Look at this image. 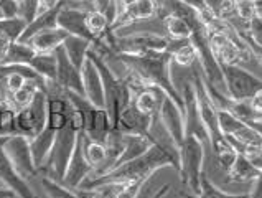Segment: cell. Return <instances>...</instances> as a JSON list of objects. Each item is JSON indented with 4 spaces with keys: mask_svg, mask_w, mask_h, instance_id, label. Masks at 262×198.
I'll use <instances>...</instances> for the list:
<instances>
[{
    "mask_svg": "<svg viewBox=\"0 0 262 198\" xmlns=\"http://www.w3.org/2000/svg\"><path fill=\"white\" fill-rule=\"evenodd\" d=\"M93 47V43L86 40V38L81 36H74V35H68L66 40L63 42L61 48L64 51V55L68 56V60L73 63L74 68H78L81 71V66L86 62L88 58V51Z\"/></svg>",
    "mask_w": 262,
    "mask_h": 198,
    "instance_id": "21",
    "label": "cell"
},
{
    "mask_svg": "<svg viewBox=\"0 0 262 198\" xmlns=\"http://www.w3.org/2000/svg\"><path fill=\"white\" fill-rule=\"evenodd\" d=\"M10 43H12V42L9 40V38H7L5 35L0 33V62L4 60L7 50H9V47H10Z\"/></svg>",
    "mask_w": 262,
    "mask_h": 198,
    "instance_id": "35",
    "label": "cell"
},
{
    "mask_svg": "<svg viewBox=\"0 0 262 198\" xmlns=\"http://www.w3.org/2000/svg\"><path fill=\"white\" fill-rule=\"evenodd\" d=\"M208 10L213 13L214 18L224 20L231 24L236 20V4L234 0H205Z\"/></svg>",
    "mask_w": 262,
    "mask_h": 198,
    "instance_id": "29",
    "label": "cell"
},
{
    "mask_svg": "<svg viewBox=\"0 0 262 198\" xmlns=\"http://www.w3.org/2000/svg\"><path fill=\"white\" fill-rule=\"evenodd\" d=\"M83 155L86 162L93 167V172H96L106 161V147L102 142L93 141L83 134Z\"/></svg>",
    "mask_w": 262,
    "mask_h": 198,
    "instance_id": "27",
    "label": "cell"
},
{
    "mask_svg": "<svg viewBox=\"0 0 262 198\" xmlns=\"http://www.w3.org/2000/svg\"><path fill=\"white\" fill-rule=\"evenodd\" d=\"M228 182L231 184H246V182H256L262 177V169L254 165L249 159L237 154L236 159L226 170Z\"/></svg>",
    "mask_w": 262,
    "mask_h": 198,
    "instance_id": "18",
    "label": "cell"
},
{
    "mask_svg": "<svg viewBox=\"0 0 262 198\" xmlns=\"http://www.w3.org/2000/svg\"><path fill=\"white\" fill-rule=\"evenodd\" d=\"M180 97L183 103V123H185V135H194L205 144V147H209L208 132L205 129L203 119H201L196 89H194L193 80H183L182 89H178Z\"/></svg>",
    "mask_w": 262,
    "mask_h": 198,
    "instance_id": "8",
    "label": "cell"
},
{
    "mask_svg": "<svg viewBox=\"0 0 262 198\" xmlns=\"http://www.w3.org/2000/svg\"><path fill=\"white\" fill-rule=\"evenodd\" d=\"M4 152L7 159L10 161L15 172L24 180L33 179L38 175L40 170L36 169V165L33 162L32 150H30V139H27V137L20 134L9 135L4 142Z\"/></svg>",
    "mask_w": 262,
    "mask_h": 198,
    "instance_id": "9",
    "label": "cell"
},
{
    "mask_svg": "<svg viewBox=\"0 0 262 198\" xmlns=\"http://www.w3.org/2000/svg\"><path fill=\"white\" fill-rule=\"evenodd\" d=\"M249 198H262V188H260V179L254 182V190L249 192Z\"/></svg>",
    "mask_w": 262,
    "mask_h": 198,
    "instance_id": "36",
    "label": "cell"
},
{
    "mask_svg": "<svg viewBox=\"0 0 262 198\" xmlns=\"http://www.w3.org/2000/svg\"><path fill=\"white\" fill-rule=\"evenodd\" d=\"M93 173V167L86 162V159L83 155V131L79 132L76 144H74L73 154L70 157L68 167H66V172L61 179V184L66 185L71 190H76L81 187V184L91 177Z\"/></svg>",
    "mask_w": 262,
    "mask_h": 198,
    "instance_id": "10",
    "label": "cell"
},
{
    "mask_svg": "<svg viewBox=\"0 0 262 198\" xmlns=\"http://www.w3.org/2000/svg\"><path fill=\"white\" fill-rule=\"evenodd\" d=\"M53 53H55V58H56L55 85L63 91H70V93H76L79 96H84L81 71L78 70V68L73 66V63L68 60V56L64 55L61 47L56 48Z\"/></svg>",
    "mask_w": 262,
    "mask_h": 198,
    "instance_id": "12",
    "label": "cell"
},
{
    "mask_svg": "<svg viewBox=\"0 0 262 198\" xmlns=\"http://www.w3.org/2000/svg\"><path fill=\"white\" fill-rule=\"evenodd\" d=\"M81 80H83L84 97L96 108H104V89L101 74L89 58H86V62L81 66Z\"/></svg>",
    "mask_w": 262,
    "mask_h": 198,
    "instance_id": "15",
    "label": "cell"
},
{
    "mask_svg": "<svg viewBox=\"0 0 262 198\" xmlns=\"http://www.w3.org/2000/svg\"><path fill=\"white\" fill-rule=\"evenodd\" d=\"M35 53L36 51L28 43L12 42L0 65H28V62L33 58Z\"/></svg>",
    "mask_w": 262,
    "mask_h": 198,
    "instance_id": "25",
    "label": "cell"
},
{
    "mask_svg": "<svg viewBox=\"0 0 262 198\" xmlns=\"http://www.w3.org/2000/svg\"><path fill=\"white\" fill-rule=\"evenodd\" d=\"M28 66L40 76L45 83H55L56 78V58L55 53H35L28 62Z\"/></svg>",
    "mask_w": 262,
    "mask_h": 198,
    "instance_id": "23",
    "label": "cell"
},
{
    "mask_svg": "<svg viewBox=\"0 0 262 198\" xmlns=\"http://www.w3.org/2000/svg\"><path fill=\"white\" fill-rule=\"evenodd\" d=\"M66 36H68V33H66L63 28L53 27V28L43 30V32L33 35L25 43H28L36 53H53L56 48L61 47L63 42L66 40Z\"/></svg>",
    "mask_w": 262,
    "mask_h": 198,
    "instance_id": "19",
    "label": "cell"
},
{
    "mask_svg": "<svg viewBox=\"0 0 262 198\" xmlns=\"http://www.w3.org/2000/svg\"><path fill=\"white\" fill-rule=\"evenodd\" d=\"M182 198H249V193H226L220 187H216L213 182H209L206 173H203L201 175L198 195L182 193Z\"/></svg>",
    "mask_w": 262,
    "mask_h": 198,
    "instance_id": "26",
    "label": "cell"
},
{
    "mask_svg": "<svg viewBox=\"0 0 262 198\" xmlns=\"http://www.w3.org/2000/svg\"><path fill=\"white\" fill-rule=\"evenodd\" d=\"M159 17V15H157ZM162 20V30L168 40H190L191 36V27L186 20L178 17L175 13H167L160 17Z\"/></svg>",
    "mask_w": 262,
    "mask_h": 198,
    "instance_id": "22",
    "label": "cell"
},
{
    "mask_svg": "<svg viewBox=\"0 0 262 198\" xmlns=\"http://www.w3.org/2000/svg\"><path fill=\"white\" fill-rule=\"evenodd\" d=\"M157 119H152L142 114L140 111L136 109V106L132 104V101L125 106V108L119 114V119L114 126L119 132L122 134H129V135H142V137H148V139L154 141V137L150 134L152 124Z\"/></svg>",
    "mask_w": 262,
    "mask_h": 198,
    "instance_id": "11",
    "label": "cell"
},
{
    "mask_svg": "<svg viewBox=\"0 0 262 198\" xmlns=\"http://www.w3.org/2000/svg\"><path fill=\"white\" fill-rule=\"evenodd\" d=\"M0 187H4V185H0Z\"/></svg>",
    "mask_w": 262,
    "mask_h": 198,
    "instance_id": "40",
    "label": "cell"
},
{
    "mask_svg": "<svg viewBox=\"0 0 262 198\" xmlns=\"http://www.w3.org/2000/svg\"><path fill=\"white\" fill-rule=\"evenodd\" d=\"M47 93L40 89L33 101L15 112V132L33 139L47 124Z\"/></svg>",
    "mask_w": 262,
    "mask_h": 198,
    "instance_id": "7",
    "label": "cell"
},
{
    "mask_svg": "<svg viewBox=\"0 0 262 198\" xmlns=\"http://www.w3.org/2000/svg\"><path fill=\"white\" fill-rule=\"evenodd\" d=\"M0 101H2V96H0Z\"/></svg>",
    "mask_w": 262,
    "mask_h": 198,
    "instance_id": "38",
    "label": "cell"
},
{
    "mask_svg": "<svg viewBox=\"0 0 262 198\" xmlns=\"http://www.w3.org/2000/svg\"><path fill=\"white\" fill-rule=\"evenodd\" d=\"M64 4H66V0H61V2H59L56 7H53V9H50V10H47V12H41V13L36 15V17L27 25L25 32L21 33V36H20V40H18V42H24V43H25V42H28L33 35L43 32V30H48V28L56 27L58 12L61 10V7H63Z\"/></svg>",
    "mask_w": 262,
    "mask_h": 198,
    "instance_id": "20",
    "label": "cell"
},
{
    "mask_svg": "<svg viewBox=\"0 0 262 198\" xmlns=\"http://www.w3.org/2000/svg\"><path fill=\"white\" fill-rule=\"evenodd\" d=\"M159 123L165 129V132L170 135L177 146L185 139V123H183V111L171 101L168 96L162 99L160 109H159Z\"/></svg>",
    "mask_w": 262,
    "mask_h": 198,
    "instance_id": "13",
    "label": "cell"
},
{
    "mask_svg": "<svg viewBox=\"0 0 262 198\" xmlns=\"http://www.w3.org/2000/svg\"><path fill=\"white\" fill-rule=\"evenodd\" d=\"M15 112L17 111L7 99L0 101V137L17 134L15 132Z\"/></svg>",
    "mask_w": 262,
    "mask_h": 198,
    "instance_id": "31",
    "label": "cell"
},
{
    "mask_svg": "<svg viewBox=\"0 0 262 198\" xmlns=\"http://www.w3.org/2000/svg\"><path fill=\"white\" fill-rule=\"evenodd\" d=\"M81 131H83V117H81V114L71 106L68 121H66V124L56 132L53 149H51V154L47 164V169L51 170L55 180L58 182H61L63 175L66 172V167H68L70 157L73 154L74 144H76V139Z\"/></svg>",
    "mask_w": 262,
    "mask_h": 198,
    "instance_id": "3",
    "label": "cell"
},
{
    "mask_svg": "<svg viewBox=\"0 0 262 198\" xmlns=\"http://www.w3.org/2000/svg\"><path fill=\"white\" fill-rule=\"evenodd\" d=\"M205 144L194 135H185L183 142L178 146L180 154V165L178 173L182 177V182L188 185L190 190L198 195L200 182L203 175V162H205Z\"/></svg>",
    "mask_w": 262,
    "mask_h": 198,
    "instance_id": "4",
    "label": "cell"
},
{
    "mask_svg": "<svg viewBox=\"0 0 262 198\" xmlns=\"http://www.w3.org/2000/svg\"><path fill=\"white\" fill-rule=\"evenodd\" d=\"M180 2L185 4L186 7H190V9H193L194 12H198V13H203V12L208 10L205 0H180Z\"/></svg>",
    "mask_w": 262,
    "mask_h": 198,
    "instance_id": "33",
    "label": "cell"
},
{
    "mask_svg": "<svg viewBox=\"0 0 262 198\" xmlns=\"http://www.w3.org/2000/svg\"><path fill=\"white\" fill-rule=\"evenodd\" d=\"M56 132L58 131H55L53 127L45 124V127L41 129V132L36 137H33V139H30V150H32L33 162H35L36 169H38V170L47 169L51 149H53V144H55Z\"/></svg>",
    "mask_w": 262,
    "mask_h": 198,
    "instance_id": "17",
    "label": "cell"
},
{
    "mask_svg": "<svg viewBox=\"0 0 262 198\" xmlns=\"http://www.w3.org/2000/svg\"><path fill=\"white\" fill-rule=\"evenodd\" d=\"M27 22L21 17H13V18H0V33L5 35L10 42H18L21 33L25 32Z\"/></svg>",
    "mask_w": 262,
    "mask_h": 198,
    "instance_id": "30",
    "label": "cell"
},
{
    "mask_svg": "<svg viewBox=\"0 0 262 198\" xmlns=\"http://www.w3.org/2000/svg\"><path fill=\"white\" fill-rule=\"evenodd\" d=\"M167 94L163 93L159 88H152V86H140L134 91L132 96V104L136 106V109L140 111L145 116L157 119L159 117V109L162 104V99Z\"/></svg>",
    "mask_w": 262,
    "mask_h": 198,
    "instance_id": "16",
    "label": "cell"
},
{
    "mask_svg": "<svg viewBox=\"0 0 262 198\" xmlns=\"http://www.w3.org/2000/svg\"><path fill=\"white\" fill-rule=\"evenodd\" d=\"M41 187L45 190L48 198H78L76 192L66 185H63L61 182L53 180L50 177H43L41 179Z\"/></svg>",
    "mask_w": 262,
    "mask_h": 198,
    "instance_id": "32",
    "label": "cell"
},
{
    "mask_svg": "<svg viewBox=\"0 0 262 198\" xmlns=\"http://www.w3.org/2000/svg\"><path fill=\"white\" fill-rule=\"evenodd\" d=\"M180 165V154L167 150L160 144L154 142L142 155L132 159L129 162L114 167L112 170L84 180L78 188H91L101 184H109V182H117V184H136V182H147L152 175L163 169V167H175L178 170Z\"/></svg>",
    "mask_w": 262,
    "mask_h": 198,
    "instance_id": "1",
    "label": "cell"
},
{
    "mask_svg": "<svg viewBox=\"0 0 262 198\" xmlns=\"http://www.w3.org/2000/svg\"><path fill=\"white\" fill-rule=\"evenodd\" d=\"M64 96L71 103L73 108L81 114V117H83V134L89 137V139L104 144L107 134L112 129L107 111L104 108H96L84 96H79L76 93L64 91Z\"/></svg>",
    "mask_w": 262,
    "mask_h": 198,
    "instance_id": "5",
    "label": "cell"
},
{
    "mask_svg": "<svg viewBox=\"0 0 262 198\" xmlns=\"http://www.w3.org/2000/svg\"><path fill=\"white\" fill-rule=\"evenodd\" d=\"M152 144H154V141L148 139V137L124 134V149H122V155H121V159H119L117 165H121L124 162H129V161H132V159L142 155L144 152H147V149L150 147Z\"/></svg>",
    "mask_w": 262,
    "mask_h": 198,
    "instance_id": "24",
    "label": "cell"
},
{
    "mask_svg": "<svg viewBox=\"0 0 262 198\" xmlns=\"http://www.w3.org/2000/svg\"><path fill=\"white\" fill-rule=\"evenodd\" d=\"M170 188H171V187H170L168 184H167V185H163V187L159 190V192H155V195H154L152 198H165L167 193L170 192Z\"/></svg>",
    "mask_w": 262,
    "mask_h": 198,
    "instance_id": "37",
    "label": "cell"
},
{
    "mask_svg": "<svg viewBox=\"0 0 262 198\" xmlns=\"http://www.w3.org/2000/svg\"><path fill=\"white\" fill-rule=\"evenodd\" d=\"M88 58L96 65L97 71L101 74L102 89H104V109L107 111L111 124L114 127L121 111L132 101L134 93L129 86V83L112 70V66L99 55V53H96L93 47L88 51Z\"/></svg>",
    "mask_w": 262,
    "mask_h": 198,
    "instance_id": "2",
    "label": "cell"
},
{
    "mask_svg": "<svg viewBox=\"0 0 262 198\" xmlns=\"http://www.w3.org/2000/svg\"><path fill=\"white\" fill-rule=\"evenodd\" d=\"M18 2H21V0H18Z\"/></svg>",
    "mask_w": 262,
    "mask_h": 198,
    "instance_id": "39",
    "label": "cell"
},
{
    "mask_svg": "<svg viewBox=\"0 0 262 198\" xmlns=\"http://www.w3.org/2000/svg\"><path fill=\"white\" fill-rule=\"evenodd\" d=\"M40 89H43V85L38 81H32V80H27L25 85L21 86L17 93H13L10 96H7V101H9L12 106H15V108H25V106H28L30 103L33 101V97L36 96V93H38Z\"/></svg>",
    "mask_w": 262,
    "mask_h": 198,
    "instance_id": "28",
    "label": "cell"
},
{
    "mask_svg": "<svg viewBox=\"0 0 262 198\" xmlns=\"http://www.w3.org/2000/svg\"><path fill=\"white\" fill-rule=\"evenodd\" d=\"M7 137L9 135L0 137V185L12 190L15 196H18V198H38L33 193V190L28 187L27 180H24L17 172H15L10 161L7 159L5 152H4V142Z\"/></svg>",
    "mask_w": 262,
    "mask_h": 198,
    "instance_id": "14",
    "label": "cell"
},
{
    "mask_svg": "<svg viewBox=\"0 0 262 198\" xmlns=\"http://www.w3.org/2000/svg\"><path fill=\"white\" fill-rule=\"evenodd\" d=\"M59 2H61V0H38V13L53 9V7H56ZM38 13H36V15H38Z\"/></svg>",
    "mask_w": 262,
    "mask_h": 198,
    "instance_id": "34",
    "label": "cell"
},
{
    "mask_svg": "<svg viewBox=\"0 0 262 198\" xmlns=\"http://www.w3.org/2000/svg\"><path fill=\"white\" fill-rule=\"evenodd\" d=\"M224 94L236 101H248L262 91V81L257 74L239 65H220Z\"/></svg>",
    "mask_w": 262,
    "mask_h": 198,
    "instance_id": "6",
    "label": "cell"
}]
</instances>
